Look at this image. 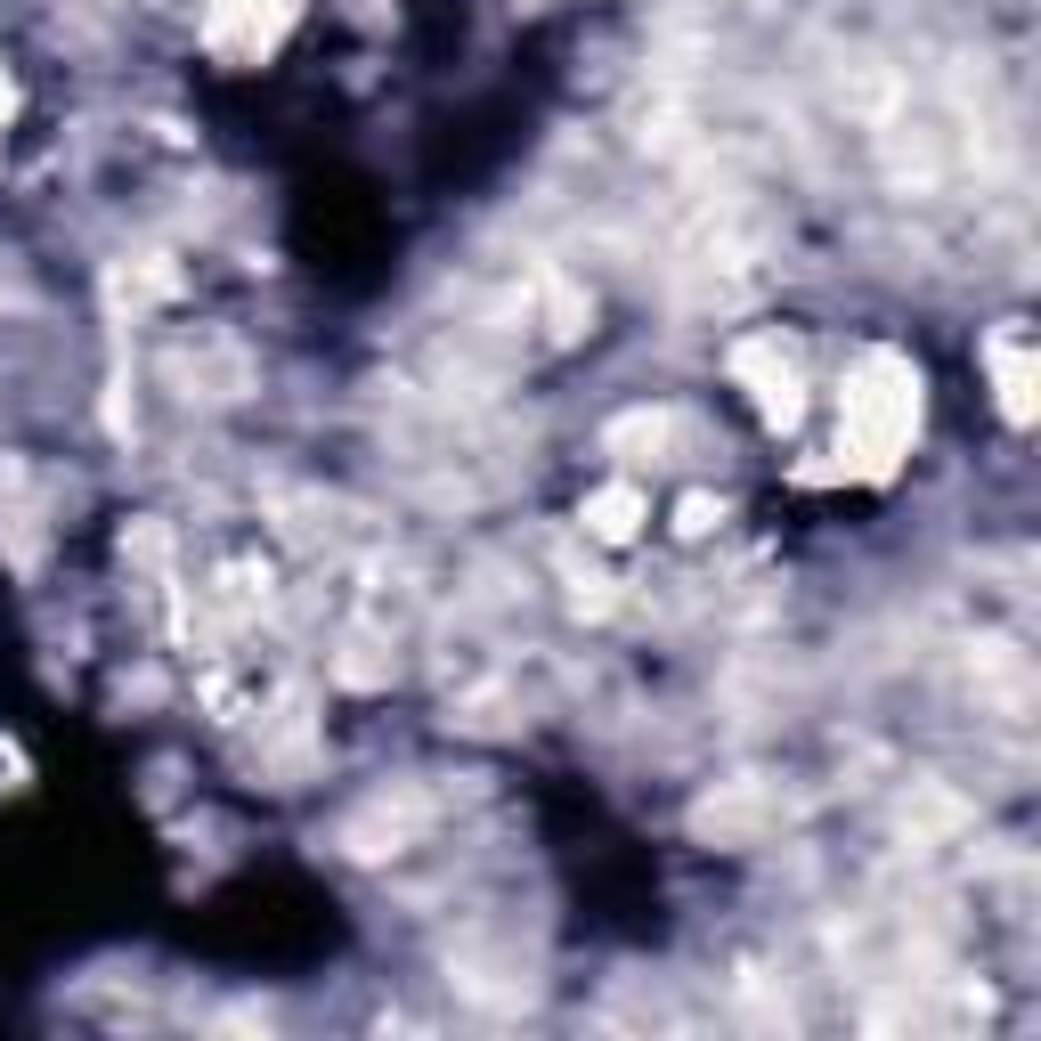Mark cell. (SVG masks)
<instances>
[{"label": "cell", "instance_id": "cell-1", "mask_svg": "<svg viewBox=\"0 0 1041 1041\" xmlns=\"http://www.w3.org/2000/svg\"><path fill=\"white\" fill-rule=\"evenodd\" d=\"M594 513H602V521H594V529H602V537H627V529H635V521H627V513H635V505H627V497H602V505H594Z\"/></svg>", "mask_w": 1041, "mask_h": 1041}]
</instances>
